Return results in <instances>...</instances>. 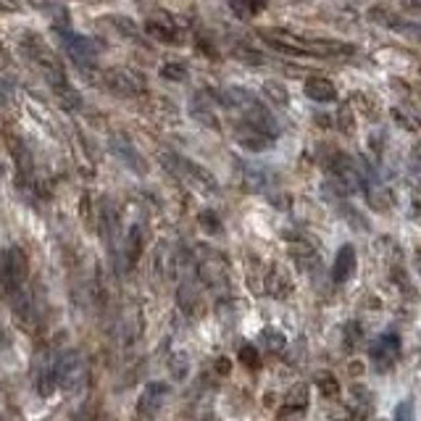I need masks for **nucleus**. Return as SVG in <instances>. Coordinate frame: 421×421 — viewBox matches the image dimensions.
<instances>
[{
	"label": "nucleus",
	"mask_w": 421,
	"mask_h": 421,
	"mask_svg": "<svg viewBox=\"0 0 421 421\" xmlns=\"http://www.w3.org/2000/svg\"><path fill=\"white\" fill-rule=\"evenodd\" d=\"M355 271V251L353 245H342L340 253L335 258V266H332V279L335 282H348Z\"/></svg>",
	"instance_id": "nucleus-8"
},
{
	"label": "nucleus",
	"mask_w": 421,
	"mask_h": 421,
	"mask_svg": "<svg viewBox=\"0 0 421 421\" xmlns=\"http://www.w3.org/2000/svg\"><path fill=\"white\" fill-rule=\"evenodd\" d=\"M58 37H61V45H64V51L77 61V64H92L95 58H98V42L92 40V37H87V34H77L66 29V27H61L58 29Z\"/></svg>",
	"instance_id": "nucleus-3"
},
{
	"label": "nucleus",
	"mask_w": 421,
	"mask_h": 421,
	"mask_svg": "<svg viewBox=\"0 0 421 421\" xmlns=\"http://www.w3.org/2000/svg\"><path fill=\"white\" fill-rule=\"evenodd\" d=\"M161 77L171 79V82H182V79H187V66L179 61H168L166 66L161 68Z\"/></svg>",
	"instance_id": "nucleus-14"
},
{
	"label": "nucleus",
	"mask_w": 421,
	"mask_h": 421,
	"mask_svg": "<svg viewBox=\"0 0 421 421\" xmlns=\"http://www.w3.org/2000/svg\"><path fill=\"white\" fill-rule=\"evenodd\" d=\"M201 224H205V227H211V232H219V219L214 216V214H203L201 216Z\"/></svg>",
	"instance_id": "nucleus-20"
},
{
	"label": "nucleus",
	"mask_w": 421,
	"mask_h": 421,
	"mask_svg": "<svg viewBox=\"0 0 421 421\" xmlns=\"http://www.w3.org/2000/svg\"><path fill=\"white\" fill-rule=\"evenodd\" d=\"M371 361H374V366L379 371L390 369L392 363H395V358L400 353V340L398 335H382L374 345H371Z\"/></svg>",
	"instance_id": "nucleus-5"
},
{
	"label": "nucleus",
	"mask_w": 421,
	"mask_h": 421,
	"mask_svg": "<svg viewBox=\"0 0 421 421\" xmlns=\"http://www.w3.org/2000/svg\"><path fill=\"white\" fill-rule=\"evenodd\" d=\"M305 95L316 103H335L337 101L335 84L329 82V79H324V77H311V79L305 82Z\"/></svg>",
	"instance_id": "nucleus-9"
},
{
	"label": "nucleus",
	"mask_w": 421,
	"mask_h": 421,
	"mask_svg": "<svg viewBox=\"0 0 421 421\" xmlns=\"http://www.w3.org/2000/svg\"><path fill=\"white\" fill-rule=\"evenodd\" d=\"M264 95L269 98L274 105H287L290 103V95H287V87L279 82H274V79H269V82H264Z\"/></svg>",
	"instance_id": "nucleus-11"
},
{
	"label": "nucleus",
	"mask_w": 421,
	"mask_h": 421,
	"mask_svg": "<svg viewBox=\"0 0 421 421\" xmlns=\"http://www.w3.org/2000/svg\"><path fill=\"white\" fill-rule=\"evenodd\" d=\"M395 32L405 34V37H411V40H421V24H398Z\"/></svg>",
	"instance_id": "nucleus-16"
},
{
	"label": "nucleus",
	"mask_w": 421,
	"mask_h": 421,
	"mask_svg": "<svg viewBox=\"0 0 421 421\" xmlns=\"http://www.w3.org/2000/svg\"><path fill=\"white\" fill-rule=\"evenodd\" d=\"M242 127H245V129L237 132V140H240L245 148H251V151H266V148H269V142H271L269 135L253 129V127H248V124H242Z\"/></svg>",
	"instance_id": "nucleus-10"
},
{
	"label": "nucleus",
	"mask_w": 421,
	"mask_h": 421,
	"mask_svg": "<svg viewBox=\"0 0 421 421\" xmlns=\"http://www.w3.org/2000/svg\"><path fill=\"white\" fill-rule=\"evenodd\" d=\"M264 342L269 345L271 350H279V348H285V337L279 335V332H264Z\"/></svg>",
	"instance_id": "nucleus-17"
},
{
	"label": "nucleus",
	"mask_w": 421,
	"mask_h": 421,
	"mask_svg": "<svg viewBox=\"0 0 421 421\" xmlns=\"http://www.w3.org/2000/svg\"><path fill=\"white\" fill-rule=\"evenodd\" d=\"M105 82L111 84L114 92H121V95H135V92L142 90L145 79L137 77V74H132V71H127V68H114V71L105 74Z\"/></svg>",
	"instance_id": "nucleus-6"
},
{
	"label": "nucleus",
	"mask_w": 421,
	"mask_h": 421,
	"mask_svg": "<svg viewBox=\"0 0 421 421\" xmlns=\"http://www.w3.org/2000/svg\"><path fill=\"white\" fill-rule=\"evenodd\" d=\"M240 358H242V363H248V366H258V353H255L253 345H245V348L240 350Z\"/></svg>",
	"instance_id": "nucleus-18"
},
{
	"label": "nucleus",
	"mask_w": 421,
	"mask_h": 421,
	"mask_svg": "<svg viewBox=\"0 0 421 421\" xmlns=\"http://www.w3.org/2000/svg\"><path fill=\"white\" fill-rule=\"evenodd\" d=\"M316 382H319V387H321V392H324V395H337V390H340L337 379H335V377H329V374H321Z\"/></svg>",
	"instance_id": "nucleus-15"
},
{
	"label": "nucleus",
	"mask_w": 421,
	"mask_h": 421,
	"mask_svg": "<svg viewBox=\"0 0 421 421\" xmlns=\"http://www.w3.org/2000/svg\"><path fill=\"white\" fill-rule=\"evenodd\" d=\"M166 395H168V385H164V382H151V385H145L142 395H140V403H137V413L153 416V413L164 405V398H166Z\"/></svg>",
	"instance_id": "nucleus-7"
},
{
	"label": "nucleus",
	"mask_w": 421,
	"mask_h": 421,
	"mask_svg": "<svg viewBox=\"0 0 421 421\" xmlns=\"http://www.w3.org/2000/svg\"><path fill=\"white\" fill-rule=\"evenodd\" d=\"M264 3H266V0H229L232 11H235L237 16H242V18L258 14V11L264 8Z\"/></svg>",
	"instance_id": "nucleus-12"
},
{
	"label": "nucleus",
	"mask_w": 421,
	"mask_h": 421,
	"mask_svg": "<svg viewBox=\"0 0 421 421\" xmlns=\"http://www.w3.org/2000/svg\"><path fill=\"white\" fill-rule=\"evenodd\" d=\"M164 161H166L168 168H171L179 179H185L187 185L198 187V190H205V192H214V190H216V179H214L203 166L192 164L190 158H182V155H164Z\"/></svg>",
	"instance_id": "nucleus-1"
},
{
	"label": "nucleus",
	"mask_w": 421,
	"mask_h": 421,
	"mask_svg": "<svg viewBox=\"0 0 421 421\" xmlns=\"http://www.w3.org/2000/svg\"><path fill=\"white\" fill-rule=\"evenodd\" d=\"M148 32L155 37V40H161V42H168V45H177V29L174 27H168V24H155V21H151L148 24Z\"/></svg>",
	"instance_id": "nucleus-13"
},
{
	"label": "nucleus",
	"mask_w": 421,
	"mask_h": 421,
	"mask_svg": "<svg viewBox=\"0 0 421 421\" xmlns=\"http://www.w3.org/2000/svg\"><path fill=\"white\" fill-rule=\"evenodd\" d=\"M0 5H3V8H16V3H14V0H0Z\"/></svg>",
	"instance_id": "nucleus-21"
},
{
	"label": "nucleus",
	"mask_w": 421,
	"mask_h": 421,
	"mask_svg": "<svg viewBox=\"0 0 421 421\" xmlns=\"http://www.w3.org/2000/svg\"><path fill=\"white\" fill-rule=\"evenodd\" d=\"M0 279L8 285V290H16L27 279V258L18 248H11L0 255Z\"/></svg>",
	"instance_id": "nucleus-4"
},
{
	"label": "nucleus",
	"mask_w": 421,
	"mask_h": 421,
	"mask_svg": "<svg viewBox=\"0 0 421 421\" xmlns=\"http://www.w3.org/2000/svg\"><path fill=\"white\" fill-rule=\"evenodd\" d=\"M419 5H421V0H419Z\"/></svg>",
	"instance_id": "nucleus-22"
},
{
	"label": "nucleus",
	"mask_w": 421,
	"mask_h": 421,
	"mask_svg": "<svg viewBox=\"0 0 421 421\" xmlns=\"http://www.w3.org/2000/svg\"><path fill=\"white\" fill-rule=\"evenodd\" d=\"M11 98H14V87H11V82H5L0 77V105H8Z\"/></svg>",
	"instance_id": "nucleus-19"
},
{
	"label": "nucleus",
	"mask_w": 421,
	"mask_h": 421,
	"mask_svg": "<svg viewBox=\"0 0 421 421\" xmlns=\"http://www.w3.org/2000/svg\"><path fill=\"white\" fill-rule=\"evenodd\" d=\"M51 371H53L55 385H58V387H64V390H77L84 382V377H87V369H84L82 355H77V353L61 355V358L53 363Z\"/></svg>",
	"instance_id": "nucleus-2"
}]
</instances>
